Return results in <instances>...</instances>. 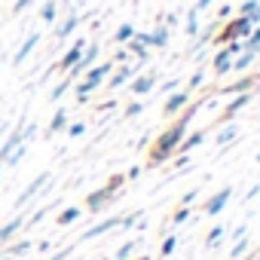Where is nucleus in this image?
Instances as JSON below:
<instances>
[{
	"mask_svg": "<svg viewBox=\"0 0 260 260\" xmlns=\"http://www.w3.org/2000/svg\"><path fill=\"white\" fill-rule=\"evenodd\" d=\"M25 153H28V144H19V147H16V150L4 159V169H16V166L25 159Z\"/></svg>",
	"mask_w": 260,
	"mask_h": 260,
	"instance_id": "a878e982",
	"label": "nucleus"
},
{
	"mask_svg": "<svg viewBox=\"0 0 260 260\" xmlns=\"http://www.w3.org/2000/svg\"><path fill=\"white\" fill-rule=\"evenodd\" d=\"M135 71H138V64H135V68H132V64H122L119 71H110V83H107V86H110V89H119L122 83H128V80L135 77Z\"/></svg>",
	"mask_w": 260,
	"mask_h": 260,
	"instance_id": "a211bd4d",
	"label": "nucleus"
},
{
	"mask_svg": "<svg viewBox=\"0 0 260 260\" xmlns=\"http://www.w3.org/2000/svg\"><path fill=\"white\" fill-rule=\"evenodd\" d=\"M156 89V74H141L132 80V95H150Z\"/></svg>",
	"mask_w": 260,
	"mask_h": 260,
	"instance_id": "dca6fc26",
	"label": "nucleus"
},
{
	"mask_svg": "<svg viewBox=\"0 0 260 260\" xmlns=\"http://www.w3.org/2000/svg\"><path fill=\"white\" fill-rule=\"evenodd\" d=\"M141 217H144V211H141V208H138V211H128V214H122V217H119V226H122V230H135Z\"/></svg>",
	"mask_w": 260,
	"mask_h": 260,
	"instance_id": "bb28decb",
	"label": "nucleus"
},
{
	"mask_svg": "<svg viewBox=\"0 0 260 260\" xmlns=\"http://www.w3.org/2000/svg\"><path fill=\"white\" fill-rule=\"evenodd\" d=\"M257 7H260V0H245V4L239 7V16H251Z\"/></svg>",
	"mask_w": 260,
	"mask_h": 260,
	"instance_id": "37998d69",
	"label": "nucleus"
},
{
	"mask_svg": "<svg viewBox=\"0 0 260 260\" xmlns=\"http://www.w3.org/2000/svg\"><path fill=\"white\" fill-rule=\"evenodd\" d=\"M31 248H34V242H31V239H22V242H7L4 248H0V251H4L10 260H22V257H25Z\"/></svg>",
	"mask_w": 260,
	"mask_h": 260,
	"instance_id": "4468645a",
	"label": "nucleus"
},
{
	"mask_svg": "<svg viewBox=\"0 0 260 260\" xmlns=\"http://www.w3.org/2000/svg\"><path fill=\"white\" fill-rule=\"evenodd\" d=\"M254 162H260V153H257V156H254Z\"/></svg>",
	"mask_w": 260,
	"mask_h": 260,
	"instance_id": "13d9d810",
	"label": "nucleus"
},
{
	"mask_svg": "<svg viewBox=\"0 0 260 260\" xmlns=\"http://www.w3.org/2000/svg\"><path fill=\"white\" fill-rule=\"evenodd\" d=\"M64 132H68L71 138H80V135H86V122H68Z\"/></svg>",
	"mask_w": 260,
	"mask_h": 260,
	"instance_id": "ea45409f",
	"label": "nucleus"
},
{
	"mask_svg": "<svg viewBox=\"0 0 260 260\" xmlns=\"http://www.w3.org/2000/svg\"><path fill=\"white\" fill-rule=\"evenodd\" d=\"M64 128H68V110H64V107H58V110L52 113V119H49L46 135H58V132H64Z\"/></svg>",
	"mask_w": 260,
	"mask_h": 260,
	"instance_id": "412c9836",
	"label": "nucleus"
},
{
	"mask_svg": "<svg viewBox=\"0 0 260 260\" xmlns=\"http://www.w3.org/2000/svg\"><path fill=\"white\" fill-rule=\"evenodd\" d=\"M113 199H116V193H110L107 187H98V190H92V193L86 196V211H89V214H98V211H104Z\"/></svg>",
	"mask_w": 260,
	"mask_h": 260,
	"instance_id": "0eeeda50",
	"label": "nucleus"
},
{
	"mask_svg": "<svg viewBox=\"0 0 260 260\" xmlns=\"http://www.w3.org/2000/svg\"><path fill=\"white\" fill-rule=\"evenodd\" d=\"M166 43H169V28H156V31L150 34V40H147V46H159V49H162Z\"/></svg>",
	"mask_w": 260,
	"mask_h": 260,
	"instance_id": "7c9ffc66",
	"label": "nucleus"
},
{
	"mask_svg": "<svg viewBox=\"0 0 260 260\" xmlns=\"http://www.w3.org/2000/svg\"><path fill=\"white\" fill-rule=\"evenodd\" d=\"M257 86H260V77H257V74H242V80L220 86L217 95H242V92H254Z\"/></svg>",
	"mask_w": 260,
	"mask_h": 260,
	"instance_id": "39448f33",
	"label": "nucleus"
},
{
	"mask_svg": "<svg viewBox=\"0 0 260 260\" xmlns=\"http://www.w3.org/2000/svg\"><path fill=\"white\" fill-rule=\"evenodd\" d=\"M257 196H260V184H254V187H251V190L245 193V202H254Z\"/></svg>",
	"mask_w": 260,
	"mask_h": 260,
	"instance_id": "8fccbe9b",
	"label": "nucleus"
},
{
	"mask_svg": "<svg viewBox=\"0 0 260 260\" xmlns=\"http://www.w3.org/2000/svg\"><path fill=\"white\" fill-rule=\"evenodd\" d=\"M251 98H254V92H242V95H233V101L220 110V116H217V122H233L248 104H251Z\"/></svg>",
	"mask_w": 260,
	"mask_h": 260,
	"instance_id": "423d86ee",
	"label": "nucleus"
},
{
	"mask_svg": "<svg viewBox=\"0 0 260 260\" xmlns=\"http://www.w3.org/2000/svg\"><path fill=\"white\" fill-rule=\"evenodd\" d=\"M190 214H193V211H190V205H178V208L172 211V226L187 223V220H190Z\"/></svg>",
	"mask_w": 260,
	"mask_h": 260,
	"instance_id": "c85d7f7f",
	"label": "nucleus"
},
{
	"mask_svg": "<svg viewBox=\"0 0 260 260\" xmlns=\"http://www.w3.org/2000/svg\"><path fill=\"white\" fill-rule=\"evenodd\" d=\"M49 248H52V242H49V239H40V242H37V254H46Z\"/></svg>",
	"mask_w": 260,
	"mask_h": 260,
	"instance_id": "3c124183",
	"label": "nucleus"
},
{
	"mask_svg": "<svg viewBox=\"0 0 260 260\" xmlns=\"http://www.w3.org/2000/svg\"><path fill=\"white\" fill-rule=\"evenodd\" d=\"M132 37H135V28H132V25H119V28H116V34H113V40H116V43H128Z\"/></svg>",
	"mask_w": 260,
	"mask_h": 260,
	"instance_id": "473e14b6",
	"label": "nucleus"
},
{
	"mask_svg": "<svg viewBox=\"0 0 260 260\" xmlns=\"http://www.w3.org/2000/svg\"><path fill=\"white\" fill-rule=\"evenodd\" d=\"M230 68H233V55H230V49H226V46H220V49H217V55L211 58V71H214L217 77H223V74H230Z\"/></svg>",
	"mask_w": 260,
	"mask_h": 260,
	"instance_id": "2eb2a0df",
	"label": "nucleus"
},
{
	"mask_svg": "<svg viewBox=\"0 0 260 260\" xmlns=\"http://www.w3.org/2000/svg\"><path fill=\"white\" fill-rule=\"evenodd\" d=\"M107 260H113V257H107Z\"/></svg>",
	"mask_w": 260,
	"mask_h": 260,
	"instance_id": "bf43d9fd",
	"label": "nucleus"
},
{
	"mask_svg": "<svg viewBox=\"0 0 260 260\" xmlns=\"http://www.w3.org/2000/svg\"><path fill=\"white\" fill-rule=\"evenodd\" d=\"M230 199H233V187L226 184V187H220V190H217V193H214L205 205H202V211H205L208 217H214V214H220V211L230 205Z\"/></svg>",
	"mask_w": 260,
	"mask_h": 260,
	"instance_id": "1a4fd4ad",
	"label": "nucleus"
},
{
	"mask_svg": "<svg viewBox=\"0 0 260 260\" xmlns=\"http://www.w3.org/2000/svg\"><path fill=\"white\" fill-rule=\"evenodd\" d=\"M0 260H10V257H7V254H4V251H0Z\"/></svg>",
	"mask_w": 260,
	"mask_h": 260,
	"instance_id": "6e6d98bb",
	"label": "nucleus"
},
{
	"mask_svg": "<svg viewBox=\"0 0 260 260\" xmlns=\"http://www.w3.org/2000/svg\"><path fill=\"white\" fill-rule=\"evenodd\" d=\"M132 260H153L150 254H138V257H132Z\"/></svg>",
	"mask_w": 260,
	"mask_h": 260,
	"instance_id": "5fc2aeb1",
	"label": "nucleus"
},
{
	"mask_svg": "<svg viewBox=\"0 0 260 260\" xmlns=\"http://www.w3.org/2000/svg\"><path fill=\"white\" fill-rule=\"evenodd\" d=\"M187 104H190V92H187V89H178V92H172V95L166 98V104H162V116L172 119V116H178Z\"/></svg>",
	"mask_w": 260,
	"mask_h": 260,
	"instance_id": "6e6552de",
	"label": "nucleus"
},
{
	"mask_svg": "<svg viewBox=\"0 0 260 260\" xmlns=\"http://www.w3.org/2000/svg\"><path fill=\"white\" fill-rule=\"evenodd\" d=\"M178 86H181V80H169V83H162V89H159V92L172 95V92H178Z\"/></svg>",
	"mask_w": 260,
	"mask_h": 260,
	"instance_id": "49530a36",
	"label": "nucleus"
},
{
	"mask_svg": "<svg viewBox=\"0 0 260 260\" xmlns=\"http://www.w3.org/2000/svg\"><path fill=\"white\" fill-rule=\"evenodd\" d=\"M128 49H132L141 61H147V49H150V46H144L141 40H135V37H132V40H128Z\"/></svg>",
	"mask_w": 260,
	"mask_h": 260,
	"instance_id": "4c0bfd02",
	"label": "nucleus"
},
{
	"mask_svg": "<svg viewBox=\"0 0 260 260\" xmlns=\"http://www.w3.org/2000/svg\"><path fill=\"white\" fill-rule=\"evenodd\" d=\"M205 138H208V128H196V132H187L184 141L178 144V153H190V150H196ZM178 153H175V156H178Z\"/></svg>",
	"mask_w": 260,
	"mask_h": 260,
	"instance_id": "ddd939ff",
	"label": "nucleus"
},
{
	"mask_svg": "<svg viewBox=\"0 0 260 260\" xmlns=\"http://www.w3.org/2000/svg\"><path fill=\"white\" fill-rule=\"evenodd\" d=\"M251 31H254L251 19H248V16H236V19H233V22H226V25L220 28V34H214L211 40H214L217 46H226L230 40H245Z\"/></svg>",
	"mask_w": 260,
	"mask_h": 260,
	"instance_id": "7ed1b4c3",
	"label": "nucleus"
},
{
	"mask_svg": "<svg viewBox=\"0 0 260 260\" xmlns=\"http://www.w3.org/2000/svg\"><path fill=\"white\" fill-rule=\"evenodd\" d=\"M239 138V125L236 122H223V128H220V132H217V150H223V147H230L233 141Z\"/></svg>",
	"mask_w": 260,
	"mask_h": 260,
	"instance_id": "f3484780",
	"label": "nucleus"
},
{
	"mask_svg": "<svg viewBox=\"0 0 260 260\" xmlns=\"http://www.w3.org/2000/svg\"><path fill=\"white\" fill-rule=\"evenodd\" d=\"M245 254H248V236H245V239H239V242L233 245V251H230V260H242Z\"/></svg>",
	"mask_w": 260,
	"mask_h": 260,
	"instance_id": "c9c22d12",
	"label": "nucleus"
},
{
	"mask_svg": "<svg viewBox=\"0 0 260 260\" xmlns=\"http://www.w3.org/2000/svg\"><path fill=\"white\" fill-rule=\"evenodd\" d=\"M141 172H144V166H132V169L125 172V181H138V178H141Z\"/></svg>",
	"mask_w": 260,
	"mask_h": 260,
	"instance_id": "a18cd8bd",
	"label": "nucleus"
},
{
	"mask_svg": "<svg viewBox=\"0 0 260 260\" xmlns=\"http://www.w3.org/2000/svg\"><path fill=\"white\" fill-rule=\"evenodd\" d=\"M37 43H40V34H31V37H28V40L19 46V52L13 55V64H22V61H25V58L34 52V46H37Z\"/></svg>",
	"mask_w": 260,
	"mask_h": 260,
	"instance_id": "4be33fe9",
	"label": "nucleus"
},
{
	"mask_svg": "<svg viewBox=\"0 0 260 260\" xmlns=\"http://www.w3.org/2000/svg\"><path fill=\"white\" fill-rule=\"evenodd\" d=\"M199 34V10H190L187 13V37H196Z\"/></svg>",
	"mask_w": 260,
	"mask_h": 260,
	"instance_id": "2f4dec72",
	"label": "nucleus"
},
{
	"mask_svg": "<svg viewBox=\"0 0 260 260\" xmlns=\"http://www.w3.org/2000/svg\"><path fill=\"white\" fill-rule=\"evenodd\" d=\"M175 248H178V236L172 233V236H166V239H162V248H159V260L172 257V254H175Z\"/></svg>",
	"mask_w": 260,
	"mask_h": 260,
	"instance_id": "c756f323",
	"label": "nucleus"
},
{
	"mask_svg": "<svg viewBox=\"0 0 260 260\" xmlns=\"http://www.w3.org/2000/svg\"><path fill=\"white\" fill-rule=\"evenodd\" d=\"M110 71H113V61H104V64H92L89 71H86V80H80L74 89H77V101L80 104H86L89 101V95L104 83V77H110Z\"/></svg>",
	"mask_w": 260,
	"mask_h": 260,
	"instance_id": "f03ea898",
	"label": "nucleus"
},
{
	"mask_svg": "<svg viewBox=\"0 0 260 260\" xmlns=\"http://www.w3.org/2000/svg\"><path fill=\"white\" fill-rule=\"evenodd\" d=\"M205 101H190L178 116H175V122L169 125V128H162V132L156 135V141L150 144V156H147V169H159V166H166V162H172V156L178 153V144L184 141V135L190 132V119L199 113V107H202Z\"/></svg>",
	"mask_w": 260,
	"mask_h": 260,
	"instance_id": "f257e3e1",
	"label": "nucleus"
},
{
	"mask_svg": "<svg viewBox=\"0 0 260 260\" xmlns=\"http://www.w3.org/2000/svg\"><path fill=\"white\" fill-rule=\"evenodd\" d=\"M77 25H80V16H77V13H71V16L55 28V37H58V40H68V37L74 34V28H77Z\"/></svg>",
	"mask_w": 260,
	"mask_h": 260,
	"instance_id": "5701e85b",
	"label": "nucleus"
},
{
	"mask_svg": "<svg viewBox=\"0 0 260 260\" xmlns=\"http://www.w3.org/2000/svg\"><path fill=\"white\" fill-rule=\"evenodd\" d=\"M141 245V239H128V242H122L119 248H116V254H113V260H132V254H135V248Z\"/></svg>",
	"mask_w": 260,
	"mask_h": 260,
	"instance_id": "393cba45",
	"label": "nucleus"
},
{
	"mask_svg": "<svg viewBox=\"0 0 260 260\" xmlns=\"http://www.w3.org/2000/svg\"><path fill=\"white\" fill-rule=\"evenodd\" d=\"M49 181H52V172H40V175H37V178H34V181H31V184L22 190V193H19V199H16V208H25V205H28L34 196H40V193H43V187H46Z\"/></svg>",
	"mask_w": 260,
	"mask_h": 260,
	"instance_id": "20e7f679",
	"label": "nucleus"
},
{
	"mask_svg": "<svg viewBox=\"0 0 260 260\" xmlns=\"http://www.w3.org/2000/svg\"><path fill=\"white\" fill-rule=\"evenodd\" d=\"M125 184H128V181H125V175H110V181H107L104 187H107L110 193H116V196H119V190H122Z\"/></svg>",
	"mask_w": 260,
	"mask_h": 260,
	"instance_id": "f704fd0d",
	"label": "nucleus"
},
{
	"mask_svg": "<svg viewBox=\"0 0 260 260\" xmlns=\"http://www.w3.org/2000/svg\"><path fill=\"white\" fill-rule=\"evenodd\" d=\"M71 86H74V80H68V77H64V80H61V83H58V86H55V89L49 92V101H58V98H61V95H64V92L71 89Z\"/></svg>",
	"mask_w": 260,
	"mask_h": 260,
	"instance_id": "e433bc0d",
	"label": "nucleus"
},
{
	"mask_svg": "<svg viewBox=\"0 0 260 260\" xmlns=\"http://www.w3.org/2000/svg\"><path fill=\"white\" fill-rule=\"evenodd\" d=\"M230 13H233V7H220V10H217V22H223V19H230Z\"/></svg>",
	"mask_w": 260,
	"mask_h": 260,
	"instance_id": "603ef678",
	"label": "nucleus"
},
{
	"mask_svg": "<svg viewBox=\"0 0 260 260\" xmlns=\"http://www.w3.org/2000/svg\"><path fill=\"white\" fill-rule=\"evenodd\" d=\"M254 58H257V52H239V55L233 58V68H230V71H236V74H248V68L254 64Z\"/></svg>",
	"mask_w": 260,
	"mask_h": 260,
	"instance_id": "b1692460",
	"label": "nucleus"
},
{
	"mask_svg": "<svg viewBox=\"0 0 260 260\" xmlns=\"http://www.w3.org/2000/svg\"><path fill=\"white\" fill-rule=\"evenodd\" d=\"M257 119H260V116H257Z\"/></svg>",
	"mask_w": 260,
	"mask_h": 260,
	"instance_id": "052dcab7",
	"label": "nucleus"
},
{
	"mask_svg": "<svg viewBox=\"0 0 260 260\" xmlns=\"http://www.w3.org/2000/svg\"><path fill=\"white\" fill-rule=\"evenodd\" d=\"M223 239H226V226H223V223L211 226V230L205 233V251H214L217 245H223Z\"/></svg>",
	"mask_w": 260,
	"mask_h": 260,
	"instance_id": "aec40b11",
	"label": "nucleus"
},
{
	"mask_svg": "<svg viewBox=\"0 0 260 260\" xmlns=\"http://www.w3.org/2000/svg\"><path fill=\"white\" fill-rule=\"evenodd\" d=\"M0 175H4V159H0Z\"/></svg>",
	"mask_w": 260,
	"mask_h": 260,
	"instance_id": "4d7b16f0",
	"label": "nucleus"
},
{
	"mask_svg": "<svg viewBox=\"0 0 260 260\" xmlns=\"http://www.w3.org/2000/svg\"><path fill=\"white\" fill-rule=\"evenodd\" d=\"M55 205H58V202H46L43 208H37L34 214H28V220H25V223H28V226H37V223H40V220H43V217H46V214L55 208Z\"/></svg>",
	"mask_w": 260,
	"mask_h": 260,
	"instance_id": "cd10ccee",
	"label": "nucleus"
},
{
	"mask_svg": "<svg viewBox=\"0 0 260 260\" xmlns=\"http://www.w3.org/2000/svg\"><path fill=\"white\" fill-rule=\"evenodd\" d=\"M74 248H77V245H64L61 251H55V254H52V257H46V260H68V257L74 254Z\"/></svg>",
	"mask_w": 260,
	"mask_h": 260,
	"instance_id": "79ce46f5",
	"label": "nucleus"
},
{
	"mask_svg": "<svg viewBox=\"0 0 260 260\" xmlns=\"http://www.w3.org/2000/svg\"><path fill=\"white\" fill-rule=\"evenodd\" d=\"M119 217H122V214H113V217H104L101 223H95L92 230H86V233L80 236V242H92V239H98V236H107L110 230H116V226H119Z\"/></svg>",
	"mask_w": 260,
	"mask_h": 260,
	"instance_id": "9b49d317",
	"label": "nucleus"
},
{
	"mask_svg": "<svg viewBox=\"0 0 260 260\" xmlns=\"http://www.w3.org/2000/svg\"><path fill=\"white\" fill-rule=\"evenodd\" d=\"M55 16H58V4H55V0L43 4V10H40V19H43V22H55Z\"/></svg>",
	"mask_w": 260,
	"mask_h": 260,
	"instance_id": "72a5a7b5",
	"label": "nucleus"
},
{
	"mask_svg": "<svg viewBox=\"0 0 260 260\" xmlns=\"http://www.w3.org/2000/svg\"><path fill=\"white\" fill-rule=\"evenodd\" d=\"M83 217V208H77V205H68V208H61L58 211V217H55V226H71V223H77Z\"/></svg>",
	"mask_w": 260,
	"mask_h": 260,
	"instance_id": "6ab92c4d",
	"label": "nucleus"
},
{
	"mask_svg": "<svg viewBox=\"0 0 260 260\" xmlns=\"http://www.w3.org/2000/svg\"><path fill=\"white\" fill-rule=\"evenodd\" d=\"M245 236H248V226H245V223H239V226L230 233V239H233V242H239V239H245Z\"/></svg>",
	"mask_w": 260,
	"mask_h": 260,
	"instance_id": "c03bdc74",
	"label": "nucleus"
},
{
	"mask_svg": "<svg viewBox=\"0 0 260 260\" xmlns=\"http://www.w3.org/2000/svg\"><path fill=\"white\" fill-rule=\"evenodd\" d=\"M141 113H144V104H141V101H132V104L122 110V116H125V119H135V116H141Z\"/></svg>",
	"mask_w": 260,
	"mask_h": 260,
	"instance_id": "58836bf2",
	"label": "nucleus"
},
{
	"mask_svg": "<svg viewBox=\"0 0 260 260\" xmlns=\"http://www.w3.org/2000/svg\"><path fill=\"white\" fill-rule=\"evenodd\" d=\"M31 4H34V0H16V7H13V13L19 16V13H25V10H28Z\"/></svg>",
	"mask_w": 260,
	"mask_h": 260,
	"instance_id": "09e8293b",
	"label": "nucleus"
},
{
	"mask_svg": "<svg viewBox=\"0 0 260 260\" xmlns=\"http://www.w3.org/2000/svg\"><path fill=\"white\" fill-rule=\"evenodd\" d=\"M202 80H205V71H196V74L190 77V83H187V92H193V89H199V86H202Z\"/></svg>",
	"mask_w": 260,
	"mask_h": 260,
	"instance_id": "a19ab883",
	"label": "nucleus"
},
{
	"mask_svg": "<svg viewBox=\"0 0 260 260\" xmlns=\"http://www.w3.org/2000/svg\"><path fill=\"white\" fill-rule=\"evenodd\" d=\"M196 196H199V187H196V190H187V193L181 196V202H178V205H190V202H193Z\"/></svg>",
	"mask_w": 260,
	"mask_h": 260,
	"instance_id": "de8ad7c7",
	"label": "nucleus"
},
{
	"mask_svg": "<svg viewBox=\"0 0 260 260\" xmlns=\"http://www.w3.org/2000/svg\"><path fill=\"white\" fill-rule=\"evenodd\" d=\"M25 220H28V211L22 208L19 214H13L7 223H0V245H7V242H13V236L25 226Z\"/></svg>",
	"mask_w": 260,
	"mask_h": 260,
	"instance_id": "9d476101",
	"label": "nucleus"
},
{
	"mask_svg": "<svg viewBox=\"0 0 260 260\" xmlns=\"http://www.w3.org/2000/svg\"><path fill=\"white\" fill-rule=\"evenodd\" d=\"M208 4H211V0H196V7H193V10H199V13H202V10H205Z\"/></svg>",
	"mask_w": 260,
	"mask_h": 260,
	"instance_id": "864d4df0",
	"label": "nucleus"
},
{
	"mask_svg": "<svg viewBox=\"0 0 260 260\" xmlns=\"http://www.w3.org/2000/svg\"><path fill=\"white\" fill-rule=\"evenodd\" d=\"M83 49H86V40H83V37H77V40H74V46H71V49L61 55V61H58V71H64V74H68V71H71V68L80 61Z\"/></svg>",
	"mask_w": 260,
	"mask_h": 260,
	"instance_id": "f8f14e48",
	"label": "nucleus"
}]
</instances>
